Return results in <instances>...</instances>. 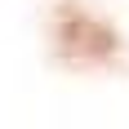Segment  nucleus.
<instances>
[{
    "label": "nucleus",
    "mask_w": 129,
    "mask_h": 129,
    "mask_svg": "<svg viewBox=\"0 0 129 129\" xmlns=\"http://www.w3.org/2000/svg\"><path fill=\"white\" fill-rule=\"evenodd\" d=\"M58 49H62L67 58H76V62H98V58H111V53H116V36H111L98 18L67 9L62 18H58Z\"/></svg>",
    "instance_id": "nucleus-1"
}]
</instances>
